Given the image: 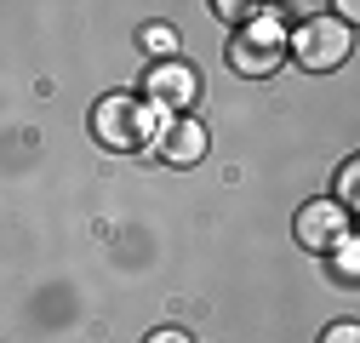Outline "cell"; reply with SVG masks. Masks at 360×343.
<instances>
[{
  "label": "cell",
  "instance_id": "6da1fadb",
  "mask_svg": "<svg viewBox=\"0 0 360 343\" xmlns=\"http://www.w3.org/2000/svg\"><path fill=\"white\" fill-rule=\"evenodd\" d=\"M166 109H155V103H131L126 92H109L98 109H92V132H98V143H109V149H138V143H160V132H166Z\"/></svg>",
  "mask_w": 360,
  "mask_h": 343
},
{
  "label": "cell",
  "instance_id": "7a4b0ae2",
  "mask_svg": "<svg viewBox=\"0 0 360 343\" xmlns=\"http://www.w3.org/2000/svg\"><path fill=\"white\" fill-rule=\"evenodd\" d=\"M286 23L275 18V12H263V18H252V23H240V34L229 40V63H235V75H246V80H263V75H275V63L286 58Z\"/></svg>",
  "mask_w": 360,
  "mask_h": 343
},
{
  "label": "cell",
  "instance_id": "3957f363",
  "mask_svg": "<svg viewBox=\"0 0 360 343\" xmlns=\"http://www.w3.org/2000/svg\"><path fill=\"white\" fill-rule=\"evenodd\" d=\"M349 23L343 18H303V29L292 34V52L303 69H338L349 58Z\"/></svg>",
  "mask_w": 360,
  "mask_h": 343
},
{
  "label": "cell",
  "instance_id": "277c9868",
  "mask_svg": "<svg viewBox=\"0 0 360 343\" xmlns=\"http://www.w3.org/2000/svg\"><path fill=\"white\" fill-rule=\"evenodd\" d=\"M143 92L155 98V109L184 115V109L200 98V75H195L184 58H155V63H149V75H143Z\"/></svg>",
  "mask_w": 360,
  "mask_h": 343
},
{
  "label": "cell",
  "instance_id": "5b68a950",
  "mask_svg": "<svg viewBox=\"0 0 360 343\" xmlns=\"http://www.w3.org/2000/svg\"><path fill=\"white\" fill-rule=\"evenodd\" d=\"M297 240L309 246V252H338L343 240H349V206L343 200H309L303 212H297Z\"/></svg>",
  "mask_w": 360,
  "mask_h": 343
},
{
  "label": "cell",
  "instance_id": "8992f818",
  "mask_svg": "<svg viewBox=\"0 0 360 343\" xmlns=\"http://www.w3.org/2000/svg\"><path fill=\"white\" fill-rule=\"evenodd\" d=\"M155 155L172 160V166H195V160L206 155V126H200L195 115H172L166 132H160V143H155Z\"/></svg>",
  "mask_w": 360,
  "mask_h": 343
},
{
  "label": "cell",
  "instance_id": "52a82bcc",
  "mask_svg": "<svg viewBox=\"0 0 360 343\" xmlns=\"http://www.w3.org/2000/svg\"><path fill=\"white\" fill-rule=\"evenodd\" d=\"M332 275H338V280H360V235H349V240L332 252Z\"/></svg>",
  "mask_w": 360,
  "mask_h": 343
},
{
  "label": "cell",
  "instance_id": "ba28073f",
  "mask_svg": "<svg viewBox=\"0 0 360 343\" xmlns=\"http://www.w3.org/2000/svg\"><path fill=\"white\" fill-rule=\"evenodd\" d=\"M338 200H343L349 212H360V155L343 160V172H338Z\"/></svg>",
  "mask_w": 360,
  "mask_h": 343
},
{
  "label": "cell",
  "instance_id": "9c48e42d",
  "mask_svg": "<svg viewBox=\"0 0 360 343\" xmlns=\"http://www.w3.org/2000/svg\"><path fill=\"white\" fill-rule=\"evenodd\" d=\"M143 46H149V52H160V58H166V52H177V34H172V29H166V23H149V29H143Z\"/></svg>",
  "mask_w": 360,
  "mask_h": 343
},
{
  "label": "cell",
  "instance_id": "30bf717a",
  "mask_svg": "<svg viewBox=\"0 0 360 343\" xmlns=\"http://www.w3.org/2000/svg\"><path fill=\"white\" fill-rule=\"evenodd\" d=\"M321 343H360V326H354V321H338V326L321 332Z\"/></svg>",
  "mask_w": 360,
  "mask_h": 343
},
{
  "label": "cell",
  "instance_id": "8fae6325",
  "mask_svg": "<svg viewBox=\"0 0 360 343\" xmlns=\"http://www.w3.org/2000/svg\"><path fill=\"white\" fill-rule=\"evenodd\" d=\"M149 343H189V332H177V326H166V332H149Z\"/></svg>",
  "mask_w": 360,
  "mask_h": 343
},
{
  "label": "cell",
  "instance_id": "7c38bea8",
  "mask_svg": "<svg viewBox=\"0 0 360 343\" xmlns=\"http://www.w3.org/2000/svg\"><path fill=\"white\" fill-rule=\"evenodd\" d=\"M338 12H343V23H360V0H343Z\"/></svg>",
  "mask_w": 360,
  "mask_h": 343
}]
</instances>
